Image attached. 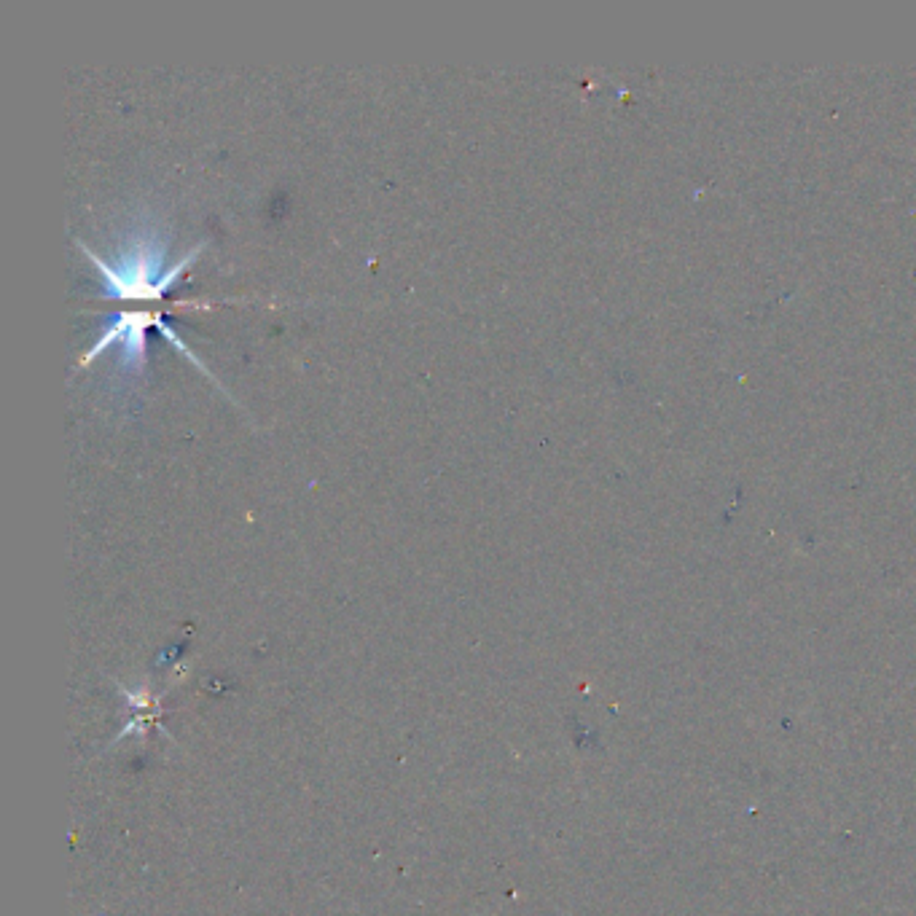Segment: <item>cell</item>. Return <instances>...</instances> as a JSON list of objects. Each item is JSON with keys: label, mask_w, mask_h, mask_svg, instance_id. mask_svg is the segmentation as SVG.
<instances>
[{"label": "cell", "mask_w": 916, "mask_h": 916, "mask_svg": "<svg viewBox=\"0 0 916 916\" xmlns=\"http://www.w3.org/2000/svg\"><path fill=\"white\" fill-rule=\"evenodd\" d=\"M76 245L86 253V258L100 269L108 296L116 299H129V301H151L162 299L164 291H170L172 285L178 283V277L189 269L194 261L199 258V253L207 248V242H199L194 248H189L180 261H175L172 266H164L167 261V248L164 242L156 240V234H140V237H129V245L119 253L116 264L105 261L103 256H97L95 250L86 248L84 242L76 240Z\"/></svg>", "instance_id": "6da1fadb"}, {"label": "cell", "mask_w": 916, "mask_h": 916, "mask_svg": "<svg viewBox=\"0 0 916 916\" xmlns=\"http://www.w3.org/2000/svg\"><path fill=\"white\" fill-rule=\"evenodd\" d=\"M159 328L162 331L167 323L159 312H121L105 326L103 336L97 339V344L89 352H84L81 358V369L111 344H121V369L127 374H143L146 369V331L148 328Z\"/></svg>", "instance_id": "7a4b0ae2"}]
</instances>
